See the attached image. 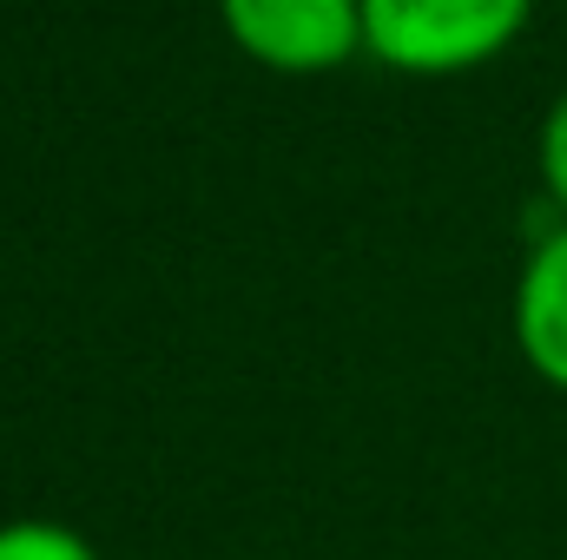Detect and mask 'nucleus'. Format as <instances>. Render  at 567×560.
Masks as SVG:
<instances>
[{
	"instance_id": "7ed1b4c3",
	"label": "nucleus",
	"mask_w": 567,
	"mask_h": 560,
	"mask_svg": "<svg viewBox=\"0 0 567 560\" xmlns=\"http://www.w3.org/2000/svg\"><path fill=\"white\" fill-rule=\"evenodd\" d=\"M515 343L528 370L567 396V225L535 238L522 283H515Z\"/></svg>"
},
{
	"instance_id": "39448f33",
	"label": "nucleus",
	"mask_w": 567,
	"mask_h": 560,
	"mask_svg": "<svg viewBox=\"0 0 567 560\" xmlns=\"http://www.w3.org/2000/svg\"><path fill=\"white\" fill-rule=\"evenodd\" d=\"M542 185H548V198L567 211V93L548 106V120H542Z\"/></svg>"
},
{
	"instance_id": "f03ea898",
	"label": "nucleus",
	"mask_w": 567,
	"mask_h": 560,
	"mask_svg": "<svg viewBox=\"0 0 567 560\" xmlns=\"http://www.w3.org/2000/svg\"><path fill=\"white\" fill-rule=\"evenodd\" d=\"M231 46L271 73L310 80L363 53V0H218Z\"/></svg>"
},
{
	"instance_id": "20e7f679",
	"label": "nucleus",
	"mask_w": 567,
	"mask_h": 560,
	"mask_svg": "<svg viewBox=\"0 0 567 560\" xmlns=\"http://www.w3.org/2000/svg\"><path fill=\"white\" fill-rule=\"evenodd\" d=\"M0 560H100V548L66 521H0Z\"/></svg>"
},
{
	"instance_id": "f257e3e1",
	"label": "nucleus",
	"mask_w": 567,
	"mask_h": 560,
	"mask_svg": "<svg viewBox=\"0 0 567 560\" xmlns=\"http://www.w3.org/2000/svg\"><path fill=\"white\" fill-rule=\"evenodd\" d=\"M535 0H363V53L410 80L475 73L508 53Z\"/></svg>"
}]
</instances>
